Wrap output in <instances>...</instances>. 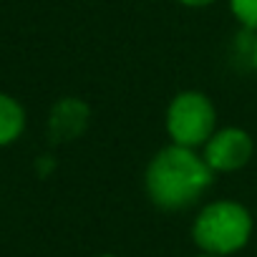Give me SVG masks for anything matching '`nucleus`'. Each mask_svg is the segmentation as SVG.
<instances>
[{
	"label": "nucleus",
	"mask_w": 257,
	"mask_h": 257,
	"mask_svg": "<svg viewBox=\"0 0 257 257\" xmlns=\"http://www.w3.org/2000/svg\"><path fill=\"white\" fill-rule=\"evenodd\" d=\"M164 128L169 144L187 147V149H202L209 137L217 132V106L214 101L197 88H187L172 96L167 113H164Z\"/></svg>",
	"instance_id": "obj_3"
},
{
	"label": "nucleus",
	"mask_w": 257,
	"mask_h": 257,
	"mask_svg": "<svg viewBox=\"0 0 257 257\" xmlns=\"http://www.w3.org/2000/svg\"><path fill=\"white\" fill-rule=\"evenodd\" d=\"M26 132V108L8 93H0V147H8Z\"/></svg>",
	"instance_id": "obj_6"
},
{
	"label": "nucleus",
	"mask_w": 257,
	"mask_h": 257,
	"mask_svg": "<svg viewBox=\"0 0 257 257\" xmlns=\"http://www.w3.org/2000/svg\"><path fill=\"white\" fill-rule=\"evenodd\" d=\"M179 6H184V8H192V11H202V8H209V6H214L217 0H177Z\"/></svg>",
	"instance_id": "obj_8"
},
{
	"label": "nucleus",
	"mask_w": 257,
	"mask_h": 257,
	"mask_svg": "<svg viewBox=\"0 0 257 257\" xmlns=\"http://www.w3.org/2000/svg\"><path fill=\"white\" fill-rule=\"evenodd\" d=\"M214 172L199 149L177 144L162 147L144 169V189L149 202L162 212H184L194 207L214 184Z\"/></svg>",
	"instance_id": "obj_1"
},
{
	"label": "nucleus",
	"mask_w": 257,
	"mask_h": 257,
	"mask_svg": "<svg viewBox=\"0 0 257 257\" xmlns=\"http://www.w3.org/2000/svg\"><path fill=\"white\" fill-rule=\"evenodd\" d=\"M98 257H118V254H111V252H106V254H98Z\"/></svg>",
	"instance_id": "obj_11"
},
{
	"label": "nucleus",
	"mask_w": 257,
	"mask_h": 257,
	"mask_svg": "<svg viewBox=\"0 0 257 257\" xmlns=\"http://www.w3.org/2000/svg\"><path fill=\"white\" fill-rule=\"evenodd\" d=\"M232 18L244 28L257 33V0H227Z\"/></svg>",
	"instance_id": "obj_7"
},
{
	"label": "nucleus",
	"mask_w": 257,
	"mask_h": 257,
	"mask_svg": "<svg viewBox=\"0 0 257 257\" xmlns=\"http://www.w3.org/2000/svg\"><path fill=\"white\" fill-rule=\"evenodd\" d=\"M197 257H219V254H207V252H199Z\"/></svg>",
	"instance_id": "obj_10"
},
{
	"label": "nucleus",
	"mask_w": 257,
	"mask_h": 257,
	"mask_svg": "<svg viewBox=\"0 0 257 257\" xmlns=\"http://www.w3.org/2000/svg\"><path fill=\"white\" fill-rule=\"evenodd\" d=\"M214 174H234L254 157V139L239 126H219L199 149Z\"/></svg>",
	"instance_id": "obj_4"
},
{
	"label": "nucleus",
	"mask_w": 257,
	"mask_h": 257,
	"mask_svg": "<svg viewBox=\"0 0 257 257\" xmlns=\"http://www.w3.org/2000/svg\"><path fill=\"white\" fill-rule=\"evenodd\" d=\"M91 111L81 98H61L51 113V137L56 142H71L83 134Z\"/></svg>",
	"instance_id": "obj_5"
},
{
	"label": "nucleus",
	"mask_w": 257,
	"mask_h": 257,
	"mask_svg": "<svg viewBox=\"0 0 257 257\" xmlns=\"http://www.w3.org/2000/svg\"><path fill=\"white\" fill-rule=\"evenodd\" d=\"M252 66H254V71H257V38H254V43H252Z\"/></svg>",
	"instance_id": "obj_9"
},
{
	"label": "nucleus",
	"mask_w": 257,
	"mask_h": 257,
	"mask_svg": "<svg viewBox=\"0 0 257 257\" xmlns=\"http://www.w3.org/2000/svg\"><path fill=\"white\" fill-rule=\"evenodd\" d=\"M254 232L252 212L237 199L207 202L192 222V242L199 252L232 257L242 252Z\"/></svg>",
	"instance_id": "obj_2"
}]
</instances>
